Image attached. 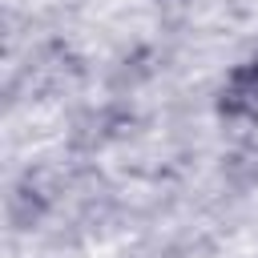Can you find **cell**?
<instances>
[{"mask_svg": "<svg viewBox=\"0 0 258 258\" xmlns=\"http://www.w3.org/2000/svg\"><path fill=\"white\" fill-rule=\"evenodd\" d=\"M222 173H226V181L238 185V189L258 185V145H238V149H230V153L222 157Z\"/></svg>", "mask_w": 258, "mask_h": 258, "instance_id": "3", "label": "cell"}, {"mask_svg": "<svg viewBox=\"0 0 258 258\" xmlns=\"http://www.w3.org/2000/svg\"><path fill=\"white\" fill-rule=\"evenodd\" d=\"M218 109L230 121H258V64H242L218 93Z\"/></svg>", "mask_w": 258, "mask_h": 258, "instance_id": "1", "label": "cell"}, {"mask_svg": "<svg viewBox=\"0 0 258 258\" xmlns=\"http://www.w3.org/2000/svg\"><path fill=\"white\" fill-rule=\"evenodd\" d=\"M254 64H258V60H254Z\"/></svg>", "mask_w": 258, "mask_h": 258, "instance_id": "4", "label": "cell"}, {"mask_svg": "<svg viewBox=\"0 0 258 258\" xmlns=\"http://www.w3.org/2000/svg\"><path fill=\"white\" fill-rule=\"evenodd\" d=\"M44 210H48V189H40L32 173H24L8 194V222L16 230H32L44 218Z\"/></svg>", "mask_w": 258, "mask_h": 258, "instance_id": "2", "label": "cell"}]
</instances>
